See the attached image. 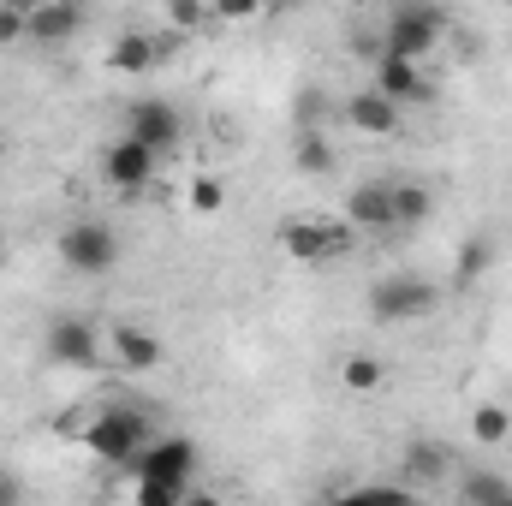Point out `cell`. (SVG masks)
Listing matches in <instances>:
<instances>
[{"label": "cell", "mask_w": 512, "mask_h": 506, "mask_svg": "<svg viewBox=\"0 0 512 506\" xmlns=\"http://www.w3.org/2000/svg\"><path fill=\"white\" fill-rule=\"evenodd\" d=\"M78 435H84V447H90L102 465H131V459L149 447V417L131 411V405H108V411H96Z\"/></svg>", "instance_id": "1"}, {"label": "cell", "mask_w": 512, "mask_h": 506, "mask_svg": "<svg viewBox=\"0 0 512 506\" xmlns=\"http://www.w3.org/2000/svg\"><path fill=\"white\" fill-rule=\"evenodd\" d=\"M441 304V286L423 274H382L370 286V316L376 322H423Z\"/></svg>", "instance_id": "2"}, {"label": "cell", "mask_w": 512, "mask_h": 506, "mask_svg": "<svg viewBox=\"0 0 512 506\" xmlns=\"http://www.w3.org/2000/svg\"><path fill=\"white\" fill-rule=\"evenodd\" d=\"M441 30H447V12L441 6H399L387 18L382 42H387V54H399V60H423L441 42Z\"/></svg>", "instance_id": "3"}, {"label": "cell", "mask_w": 512, "mask_h": 506, "mask_svg": "<svg viewBox=\"0 0 512 506\" xmlns=\"http://www.w3.org/2000/svg\"><path fill=\"white\" fill-rule=\"evenodd\" d=\"M126 137H131V143H143V149L161 161L167 149H179L185 120H179V108H173V102H161V96H143V102H131V114H126Z\"/></svg>", "instance_id": "4"}, {"label": "cell", "mask_w": 512, "mask_h": 506, "mask_svg": "<svg viewBox=\"0 0 512 506\" xmlns=\"http://www.w3.org/2000/svg\"><path fill=\"white\" fill-rule=\"evenodd\" d=\"M197 477V447L185 435H161L137 453V483H167V489H185Z\"/></svg>", "instance_id": "5"}, {"label": "cell", "mask_w": 512, "mask_h": 506, "mask_svg": "<svg viewBox=\"0 0 512 506\" xmlns=\"http://www.w3.org/2000/svg\"><path fill=\"white\" fill-rule=\"evenodd\" d=\"M352 245V227L346 221H286L280 227V251L292 256V262H328V256H340Z\"/></svg>", "instance_id": "6"}, {"label": "cell", "mask_w": 512, "mask_h": 506, "mask_svg": "<svg viewBox=\"0 0 512 506\" xmlns=\"http://www.w3.org/2000/svg\"><path fill=\"white\" fill-rule=\"evenodd\" d=\"M60 256H66V268H78V274H108V268L120 262V239H114V227H102V221H78V227L60 233Z\"/></svg>", "instance_id": "7"}, {"label": "cell", "mask_w": 512, "mask_h": 506, "mask_svg": "<svg viewBox=\"0 0 512 506\" xmlns=\"http://www.w3.org/2000/svg\"><path fill=\"white\" fill-rule=\"evenodd\" d=\"M340 221H346L352 233H393V179H364V185H352Z\"/></svg>", "instance_id": "8"}, {"label": "cell", "mask_w": 512, "mask_h": 506, "mask_svg": "<svg viewBox=\"0 0 512 506\" xmlns=\"http://www.w3.org/2000/svg\"><path fill=\"white\" fill-rule=\"evenodd\" d=\"M48 358L66 364V370H96L102 364V334L84 322V316H60L48 328Z\"/></svg>", "instance_id": "9"}, {"label": "cell", "mask_w": 512, "mask_h": 506, "mask_svg": "<svg viewBox=\"0 0 512 506\" xmlns=\"http://www.w3.org/2000/svg\"><path fill=\"white\" fill-rule=\"evenodd\" d=\"M108 352H114V364L131 370V376H149V370H161V358H167L161 334H149L143 322H114V328H108Z\"/></svg>", "instance_id": "10"}, {"label": "cell", "mask_w": 512, "mask_h": 506, "mask_svg": "<svg viewBox=\"0 0 512 506\" xmlns=\"http://www.w3.org/2000/svg\"><path fill=\"white\" fill-rule=\"evenodd\" d=\"M102 179L114 185V191H143L149 179H155V155L143 149V143H131V137H120V143H108L102 149Z\"/></svg>", "instance_id": "11"}, {"label": "cell", "mask_w": 512, "mask_h": 506, "mask_svg": "<svg viewBox=\"0 0 512 506\" xmlns=\"http://www.w3.org/2000/svg\"><path fill=\"white\" fill-rule=\"evenodd\" d=\"M376 96H387L393 108H399V102H429V78H423L417 60L382 54V60H376Z\"/></svg>", "instance_id": "12"}, {"label": "cell", "mask_w": 512, "mask_h": 506, "mask_svg": "<svg viewBox=\"0 0 512 506\" xmlns=\"http://www.w3.org/2000/svg\"><path fill=\"white\" fill-rule=\"evenodd\" d=\"M161 60H167V42H161V36H143V30H126V36L108 48V66H114V72H126V78L155 72Z\"/></svg>", "instance_id": "13"}, {"label": "cell", "mask_w": 512, "mask_h": 506, "mask_svg": "<svg viewBox=\"0 0 512 506\" xmlns=\"http://www.w3.org/2000/svg\"><path fill=\"white\" fill-rule=\"evenodd\" d=\"M78 30H84V12H78V6H66V0L30 6V42H42V48H60V42H72Z\"/></svg>", "instance_id": "14"}, {"label": "cell", "mask_w": 512, "mask_h": 506, "mask_svg": "<svg viewBox=\"0 0 512 506\" xmlns=\"http://www.w3.org/2000/svg\"><path fill=\"white\" fill-rule=\"evenodd\" d=\"M346 126L364 131V137H387V131H399V108L387 102V96H376V90H364V96H352L346 108Z\"/></svg>", "instance_id": "15"}, {"label": "cell", "mask_w": 512, "mask_h": 506, "mask_svg": "<svg viewBox=\"0 0 512 506\" xmlns=\"http://www.w3.org/2000/svg\"><path fill=\"white\" fill-rule=\"evenodd\" d=\"M435 215V197H429V185H417V179H399L393 185V227H423Z\"/></svg>", "instance_id": "16"}, {"label": "cell", "mask_w": 512, "mask_h": 506, "mask_svg": "<svg viewBox=\"0 0 512 506\" xmlns=\"http://www.w3.org/2000/svg\"><path fill=\"white\" fill-rule=\"evenodd\" d=\"M292 167L310 173V179H328V173H334V143H328L322 131H298V143H292Z\"/></svg>", "instance_id": "17"}, {"label": "cell", "mask_w": 512, "mask_h": 506, "mask_svg": "<svg viewBox=\"0 0 512 506\" xmlns=\"http://www.w3.org/2000/svg\"><path fill=\"white\" fill-rule=\"evenodd\" d=\"M334 506H417V495L405 483H358V489L334 495Z\"/></svg>", "instance_id": "18"}, {"label": "cell", "mask_w": 512, "mask_h": 506, "mask_svg": "<svg viewBox=\"0 0 512 506\" xmlns=\"http://www.w3.org/2000/svg\"><path fill=\"white\" fill-rule=\"evenodd\" d=\"M399 477H405V489H411V483H441V477H447V447H429V441L411 447L405 465H399Z\"/></svg>", "instance_id": "19"}, {"label": "cell", "mask_w": 512, "mask_h": 506, "mask_svg": "<svg viewBox=\"0 0 512 506\" xmlns=\"http://www.w3.org/2000/svg\"><path fill=\"white\" fill-rule=\"evenodd\" d=\"M340 381H346L352 393H376V387L387 381V364L382 358H370V352H352V358L340 364Z\"/></svg>", "instance_id": "20"}, {"label": "cell", "mask_w": 512, "mask_h": 506, "mask_svg": "<svg viewBox=\"0 0 512 506\" xmlns=\"http://www.w3.org/2000/svg\"><path fill=\"white\" fill-rule=\"evenodd\" d=\"M471 435H477L483 447H501L512 435V411L507 405H477V411H471Z\"/></svg>", "instance_id": "21"}, {"label": "cell", "mask_w": 512, "mask_h": 506, "mask_svg": "<svg viewBox=\"0 0 512 506\" xmlns=\"http://www.w3.org/2000/svg\"><path fill=\"white\" fill-rule=\"evenodd\" d=\"M465 501L471 506H512V483L507 477H489V471H471L465 477Z\"/></svg>", "instance_id": "22"}, {"label": "cell", "mask_w": 512, "mask_h": 506, "mask_svg": "<svg viewBox=\"0 0 512 506\" xmlns=\"http://www.w3.org/2000/svg\"><path fill=\"white\" fill-rule=\"evenodd\" d=\"M489 262H495V239H465V251H459V286H471V280H483L489 274Z\"/></svg>", "instance_id": "23"}, {"label": "cell", "mask_w": 512, "mask_h": 506, "mask_svg": "<svg viewBox=\"0 0 512 506\" xmlns=\"http://www.w3.org/2000/svg\"><path fill=\"white\" fill-rule=\"evenodd\" d=\"M185 203H191V215H221V203H227V185H221L215 173H203V179H191Z\"/></svg>", "instance_id": "24"}, {"label": "cell", "mask_w": 512, "mask_h": 506, "mask_svg": "<svg viewBox=\"0 0 512 506\" xmlns=\"http://www.w3.org/2000/svg\"><path fill=\"white\" fill-rule=\"evenodd\" d=\"M18 42H30V6L0 0V48H18Z\"/></svg>", "instance_id": "25"}, {"label": "cell", "mask_w": 512, "mask_h": 506, "mask_svg": "<svg viewBox=\"0 0 512 506\" xmlns=\"http://www.w3.org/2000/svg\"><path fill=\"white\" fill-rule=\"evenodd\" d=\"M167 24H179V30H203V24H215V6H191V0H173V6H167Z\"/></svg>", "instance_id": "26"}, {"label": "cell", "mask_w": 512, "mask_h": 506, "mask_svg": "<svg viewBox=\"0 0 512 506\" xmlns=\"http://www.w3.org/2000/svg\"><path fill=\"white\" fill-rule=\"evenodd\" d=\"M185 489H167V483H137V506H185Z\"/></svg>", "instance_id": "27"}, {"label": "cell", "mask_w": 512, "mask_h": 506, "mask_svg": "<svg viewBox=\"0 0 512 506\" xmlns=\"http://www.w3.org/2000/svg\"><path fill=\"white\" fill-rule=\"evenodd\" d=\"M316 120H322V90H304V96H298V126L316 131Z\"/></svg>", "instance_id": "28"}, {"label": "cell", "mask_w": 512, "mask_h": 506, "mask_svg": "<svg viewBox=\"0 0 512 506\" xmlns=\"http://www.w3.org/2000/svg\"><path fill=\"white\" fill-rule=\"evenodd\" d=\"M30 495H24V483L12 477V471H0V506H24Z\"/></svg>", "instance_id": "29"}, {"label": "cell", "mask_w": 512, "mask_h": 506, "mask_svg": "<svg viewBox=\"0 0 512 506\" xmlns=\"http://www.w3.org/2000/svg\"><path fill=\"white\" fill-rule=\"evenodd\" d=\"M185 506H227V501H215V495H191Z\"/></svg>", "instance_id": "30"}]
</instances>
